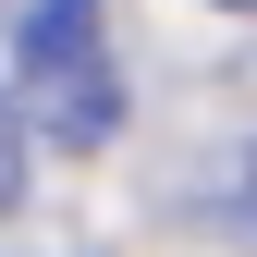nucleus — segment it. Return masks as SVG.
<instances>
[{
  "label": "nucleus",
  "instance_id": "nucleus-1",
  "mask_svg": "<svg viewBox=\"0 0 257 257\" xmlns=\"http://www.w3.org/2000/svg\"><path fill=\"white\" fill-rule=\"evenodd\" d=\"M13 110L49 147H110L122 135V61L98 0H25L13 25Z\"/></svg>",
  "mask_w": 257,
  "mask_h": 257
},
{
  "label": "nucleus",
  "instance_id": "nucleus-2",
  "mask_svg": "<svg viewBox=\"0 0 257 257\" xmlns=\"http://www.w3.org/2000/svg\"><path fill=\"white\" fill-rule=\"evenodd\" d=\"M13 196H25V110L0 98V208H13Z\"/></svg>",
  "mask_w": 257,
  "mask_h": 257
},
{
  "label": "nucleus",
  "instance_id": "nucleus-3",
  "mask_svg": "<svg viewBox=\"0 0 257 257\" xmlns=\"http://www.w3.org/2000/svg\"><path fill=\"white\" fill-rule=\"evenodd\" d=\"M220 13H257V0H220Z\"/></svg>",
  "mask_w": 257,
  "mask_h": 257
},
{
  "label": "nucleus",
  "instance_id": "nucleus-4",
  "mask_svg": "<svg viewBox=\"0 0 257 257\" xmlns=\"http://www.w3.org/2000/svg\"><path fill=\"white\" fill-rule=\"evenodd\" d=\"M245 196H257V184H245Z\"/></svg>",
  "mask_w": 257,
  "mask_h": 257
}]
</instances>
